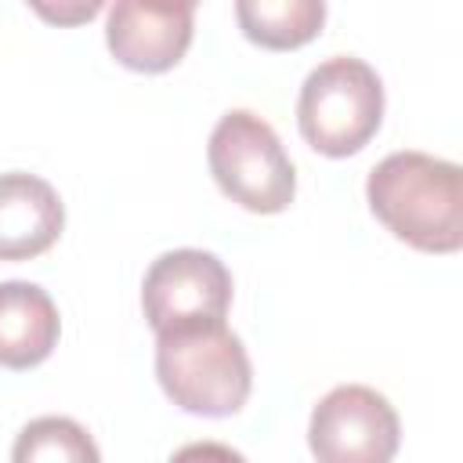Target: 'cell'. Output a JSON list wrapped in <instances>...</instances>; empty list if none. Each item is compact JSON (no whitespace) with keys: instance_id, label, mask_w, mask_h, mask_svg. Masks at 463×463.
I'll list each match as a JSON object with an SVG mask.
<instances>
[{"instance_id":"cell-1","label":"cell","mask_w":463,"mask_h":463,"mask_svg":"<svg viewBox=\"0 0 463 463\" xmlns=\"http://www.w3.org/2000/svg\"><path fill=\"white\" fill-rule=\"evenodd\" d=\"M365 199L394 239L423 253H456L463 246V181L449 159L391 152L369 170Z\"/></svg>"},{"instance_id":"cell-2","label":"cell","mask_w":463,"mask_h":463,"mask_svg":"<svg viewBox=\"0 0 463 463\" xmlns=\"http://www.w3.org/2000/svg\"><path fill=\"white\" fill-rule=\"evenodd\" d=\"M156 376L166 398L195 416H232L253 387L250 354L224 322L159 333Z\"/></svg>"},{"instance_id":"cell-3","label":"cell","mask_w":463,"mask_h":463,"mask_svg":"<svg viewBox=\"0 0 463 463\" xmlns=\"http://www.w3.org/2000/svg\"><path fill=\"white\" fill-rule=\"evenodd\" d=\"M383 119V83L362 58H329L307 72L297 98V127L304 141L333 159L369 145Z\"/></svg>"},{"instance_id":"cell-4","label":"cell","mask_w":463,"mask_h":463,"mask_svg":"<svg viewBox=\"0 0 463 463\" xmlns=\"http://www.w3.org/2000/svg\"><path fill=\"white\" fill-rule=\"evenodd\" d=\"M206 159L221 192L250 213H282L297 195V174L279 134L246 109L217 119Z\"/></svg>"},{"instance_id":"cell-5","label":"cell","mask_w":463,"mask_h":463,"mask_svg":"<svg viewBox=\"0 0 463 463\" xmlns=\"http://www.w3.org/2000/svg\"><path fill=\"white\" fill-rule=\"evenodd\" d=\"M232 304V275L206 250H170L152 260L141 282V307L159 333L217 326Z\"/></svg>"},{"instance_id":"cell-6","label":"cell","mask_w":463,"mask_h":463,"mask_svg":"<svg viewBox=\"0 0 463 463\" xmlns=\"http://www.w3.org/2000/svg\"><path fill=\"white\" fill-rule=\"evenodd\" d=\"M402 441L394 405L362 383L333 387L311 412L307 445L318 463H391Z\"/></svg>"},{"instance_id":"cell-7","label":"cell","mask_w":463,"mask_h":463,"mask_svg":"<svg viewBox=\"0 0 463 463\" xmlns=\"http://www.w3.org/2000/svg\"><path fill=\"white\" fill-rule=\"evenodd\" d=\"M192 4L119 0L109 7L105 40L119 65L134 72H166L184 58L192 43Z\"/></svg>"},{"instance_id":"cell-8","label":"cell","mask_w":463,"mask_h":463,"mask_svg":"<svg viewBox=\"0 0 463 463\" xmlns=\"http://www.w3.org/2000/svg\"><path fill=\"white\" fill-rule=\"evenodd\" d=\"M65 228L58 192L36 174H0V260L47 253Z\"/></svg>"},{"instance_id":"cell-9","label":"cell","mask_w":463,"mask_h":463,"mask_svg":"<svg viewBox=\"0 0 463 463\" xmlns=\"http://www.w3.org/2000/svg\"><path fill=\"white\" fill-rule=\"evenodd\" d=\"M61 333L58 307L47 289L33 282H0V365L33 369L40 365Z\"/></svg>"},{"instance_id":"cell-10","label":"cell","mask_w":463,"mask_h":463,"mask_svg":"<svg viewBox=\"0 0 463 463\" xmlns=\"http://www.w3.org/2000/svg\"><path fill=\"white\" fill-rule=\"evenodd\" d=\"M235 18L246 40L268 51H293L318 36L326 22V4L322 0H239Z\"/></svg>"},{"instance_id":"cell-11","label":"cell","mask_w":463,"mask_h":463,"mask_svg":"<svg viewBox=\"0 0 463 463\" xmlns=\"http://www.w3.org/2000/svg\"><path fill=\"white\" fill-rule=\"evenodd\" d=\"M11 463H101V452L76 420L40 416L18 430Z\"/></svg>"},{"instance_id":"cell-12","label":"cell","mask_w":463,"mask_h":463,"mask_svg":"<svg viewBox=\"0 0 463 463\" xmlns=\"http://www.w3.org/2000/svg\"><path fill=\"white\" fill-rule=\"evenodd\" d=\"M170 463H246V456L221 441H192V445L177 449L170 456Z\"/></svg>"},{"instance_id":"cell-13","label":"cell","mask_w":463,"mask_h":463,"mask_svg":"<svg viewBox=\"0 0 463 463\" xmlns=\"http://www.w3.org/2000/svg\"><path fill=\"white\" fill-rule=\"evenodd\" d=\"M36 11H40L43 18H54V22H80V18H94V14L101 11V4H98V0L76 4V7H47V4H36Z\"/></svg>"}]
</instances>
